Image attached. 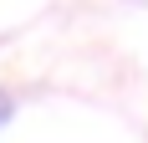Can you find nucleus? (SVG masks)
I'll use <instances>...</instances> for the list:
<instances>
[{"instance_id": "1", "label": "nucleus", "mask_w": 148, "mask_h": 143, "mask_svg": "<svg viewBox=\"0 0 148 143\" xmlns=\"http://www.w3.org/2000/svg\"><path fill=\"white\" fill-rule=\"evenodd\" d=\"M5 118H10V102H5V97H0V128H5Z\"/></svg>"}]
</instances>
